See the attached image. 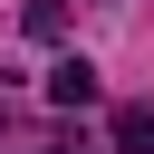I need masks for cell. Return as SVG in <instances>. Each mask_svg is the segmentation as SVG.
I'll use <instances>...</instances> for the list:
<instances>
[{"label":"cell","instance_id":"1","mask_svg":"<svg viewBox=\"0 0 154 154\" xmlns=\"http://www.w3.org/2000/svg\"><path fill=\"white\" fill-rule=\"evenodd\" d=\"M48 106H96V58H58L48 67Z\"/></svg>","mask_w":154,"mask_h":154},{"label":"cell","instance_id":"2","mask_svg":"<svg viewBox=\"0 0 154 154\" xmlns=\"http://www.w3.org/2000/svg\"><path fill=\"white\" fill-rule=\"evenodd\" d=\"M19 29H29L38 48H58V38H67V10H58V0H29V10H19Z\"/></svg>","mask_w":154,"mask_h":154},{"label":"cell","instance_id":"3","mask_svg":"<svg viewBox=\"0 0 154 154\" xmlns=\"http://www.w3.org/2000/svg\"><path fill=\"white\" fill-rule=\"evenodd\" d=\"M116 144L144 154V144H154V106H125V116H116Z\"/></svg>","mask_w":154,"mask_h":154},{"label":"cell","instance_id":"4","mask_svg":"<svg viewBox=\"0 0 154 154\" xmlns=\"http://www.w3.org/2000/svg\"><path fill=\"white\" fill-rule=\"evenodd\" d=\"M48 154H87V144H48Z\"/></svg>","mask_w":154,"mask_h":154}]
</instances>
